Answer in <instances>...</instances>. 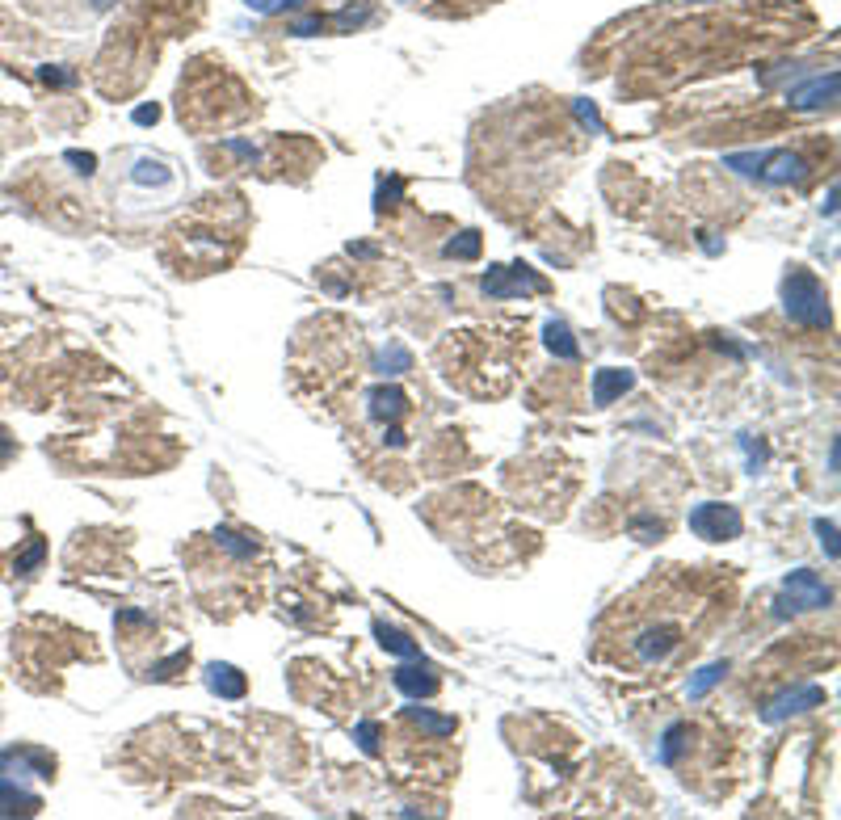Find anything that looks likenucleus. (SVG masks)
<instances>
[{
    "label": "nucleus",
    "mask_w": 841,
    "mask_h": 820,
    "mask_svg": "<svg viewBox=\"0 0 841 820\" xmlns=\"http://www.w3.org/2000/svg\"><path fill=\"white\" fill-rule=\"evenodd\" d=\"M480 291L488 299H518V295H543L547 278L535 274L530 265H488V274L480 278Z\"/></svg>",
    "instance_id": "obj_4"
},
{
    "label": "nucleus",
    "mask_w": 841,
    "mask_h": 820,
    "mask_svg": "<svg viewBox=\"0 0 841 820\" xmlns=\"http://www.w3.org/2000/svg\"><path fill=\"white\" fill-rule=\"evenodd\" d=\"M156 118H160V106H139V110H135V122H139V127H148V122H156Z\"/></svg>",
    "instance_id": "obj_38"
},
{
    "label": "nucleus",
    "mask_w": 841,
    "mask_h": 820,
    "mask_svg": "<svg viewBox=\"0 0 841 820\" xmlns=\"http://www.w3.org/2000/svg\"><path fill=\"white\" fill-rule=\"evenodd\" d=\"M450 261H476L480 257V232H459L455 240H446L442 249Z\"/></svg>",
    "instance_id": "obj_23"
},
{
    "label": "nucleus",
    "mask_w": 841,
    "mask_h": 820,
    "mask_svg": "<svg viewBox=\"0 0 841 820\" xmlns=\"http://www.w3.org/2000/svg\"><path fill=\"white\" fill-rule=\"evenodd\" d=\"M543 333H547V350L556 354V358H564V362H577V358H581V345L572 341V328H568L564 320H551Z\"/></svg>",
    "instance_id": "obj_16"
},
{
    "label": "nucleus",
    "mask_w": 841,
    "mask_h": 820,
    "mask_svg": "<svg viewBox=\"0 0 841 820\" xmlns=\"http://www.w3.org/2000/svg\"><path fill=\"white\" fill-rule=\"evenodd\" d=\"M404 194V181L400 177H392V181H379V211L383 207H392V202Z\"/></svg>",
    "instance_id": "obj_31"
},
{
    "label": "nucleus",
    "mask_w": 841,
    "mask_h": 820,
    "mask_svg": "<svg viewBox=\"0 0 841 820\" xmlns=\"http://www.w3.org/2000/svg\"><path fill=\"white\" fill-rule=\"evenodd\" d=\"M392 682L400 694H408V699H434L438 694V669L425 661V656H413V661H404L396 673H392Z\"/></svg>",
    "instance_id": "obj_7"
},
{
    "label": "nucleus",
    "mask_w": 841,
    "mask_h": 820,
    "mask_svg": "<svg viewBox=\"0 0 841 820\" xmlns=\"http://www.w3.org/2000/svg\"><path fill=\"white\" fill-rule=\"evenodd\" d=\"M686 736H690V728H686V724H673V728L661 736V749H656V757H661L665 766H673V762H678V753L690 745Z\"/></svg>",
    "instance_id": "obj_22"
},
{
    "label": "nucleus",
    "mask_w": 841,
    "mask_h": 820,
    "mask_svg": "<svg viewBox=\"0 0 841 820\" xmlns=\"http://www.w3.org/2000/svg\"><path fill=\"white\" fill-rule=\"evenodd\" d=\"M207 690L219 694V699H244V690H249V682H244V673L236 665H207Z\"/></svg>",
    "instance_id": "obj_14"
},
{
    "label": "nucleus",
    "mask_w": 841,
    "mask_h": 820,
    "mask_svg": "<svg viewBox=\"0 0 841 820\" xmlns=\"http://www.w3.org/2000/svg\"><path fill=\"white\" fill-rule=\"evenodd\" d=\"M253 13H261V17H274V13H286V9H299L303 0H244Z\"/></svg>",
    "instance_id": "obj_27"
},
{
    "label": "nucleus",
    "mask_w": 841,
    "mask_h": 820,
    "mask_svg": "<svg viewBox=\"0 0 841 820\" xmlns=\"http://www.w3.org/2000/svg\"><path fill=\"white\" fill-rule=\"evenodd\" d=\"M68 164H76V173L89 177V173L97 169V156H89V152H85V156H80V152H68Z\"/></svg>",
    "instance_id": "obj_34"
},
{
    "label": "nucleus",
    "mask_w": 841,
    "mask_h": 820,
    "mask_svg": "<svg viewBox=\"0 0 841 820\" xmlns=\"http://www.w3.org/2000/svg\"><path fill=\"white\" fill-rule=\"evenodd\" d=\"M404 408H408V396L400 387H371V392H366V413L375 421H396V417H404Z\"/></svg>",
    "instance_id": "obj_13"
},
{
    "label": "nucleus",
    "mask_w": 841,
    "mask_h": 820,
    "mask_svg": "<svg viewBox=\"0 0 841 820\" xmlns=\"http://www.w3.org/2000/svg\"><path fill=\"white\" fill-rule=\"evenodd\" d=\"M631 535L640 539V543H656V539L665 535V526H661V522H652V518H635V522H631Z\"/></svg>",
    "instance_id": "obj_28"
},
{
    "label": "nucleus",
    "mask_w": 841,
    "mask_h": 820,
    "mask_svg": "<svg viewBox=\"0 0 841 820\" xmlns=\"http://www.w3.org/2000/svg\"><path fill=\"white\" fill-rule=\"evenodd\" d=\"M371 17H375V9H354V5H350V9H341V13L333 17V30H337V34H354V30H362L366 22H371Z\"/></svg>",
    "instance_id": "obj_24"
},
{
    "label": "nucleus",
    "mask_w": 841,
    "mask_h": 820,
    "mask_svg": "<svg viewBox=\"0 0 841 820\" xmlns=\"http://www.w3.org/2000/svg\"><path fill=\"white\" fill-rule=\"evenodd\" d=\"M186 656H190V652H177V656H169V661L152 665V669H148V678H156V682H160V678H169L173 669H181V665H186Z\"/></svg>",
    "instance_id": "obj_33"
},
{
    "label": "nucleus",
    "mask_w": 841,
    "mask_h": 820,
    "mask_svg": "<svg viewBox=\"0 0 841 820\" xmlns=\"http://www.w3.org/2000/svg\"><path fill=\"white\" fill-rule=\"evenodd\" d=\"M678 640H682V631L661 623V627H648L640 640H631V648H635V656H640L644 665H656V661H665V656L678 648Z\"/></svg>",
    "instance_id": "obj_10"
},
{
    "label": "nucleus",
    "mask_w": 841,
    "mask_h": 820,
    "mask_svg": "<svg viewBox=\"0 0 841 820\" xmlns=\"http://www.w3.org/2000/svg\"><path fill=\"white\" fill-rule=\"evenodd\" d=\"M724 673H728V661H715V665H707V669H699V673H694V678H690V686H686V694H690V699H694V703H699V699H703V694H707L711 686H720V682H724Z\"/></svg>",
    "instance_id": "obj_20"
},
{
    "label": "nucleus",
    "mask_w": 841,
    "mask_h": 820,
    "mask_svg": "<svg viewBox=\"0 0 841 820\" xmlns=\"http://www.w3.org/2000/svg\"><path fill=\"white\" fill-rule=\"evenodd\" d=\"M577 114H581V122H585V127H593V131H602V118H598V110H593L589 101H577Z\"/></svg>",
    "instance_id": "obj_35"
},
{
    "label": "nucleus",
    "mask_w": 841,
    "mask_h": 820,
    "mask_svg": "<svg viewBox=\"0 0 841 820\" xmlns=\"http://www.w3.org/2000/svg\"><path fill=\"white\" fill-rule=\"evenodd\" d=\"M408 720H413L421 732H429V736H455V720L450 715H434V711H425V707H408Z\"/></svg>",
    "instance_id": "obj_19"
},
{
    "label": "nucleus",
    "mask_w": 841,
    "mask_h": 820,
    "mask_svg": "<svg viewBox=\"0 0 841 820\" xmlns=\"http://www.w3.org/2000/svg\"><path fill=\"white\" fill-rule=\"evenodd\" d=\"M0 778H55V757L47 749H30V745H17L0 753Z\"/></svg>",
    "instance_id": "obj_6"
},
{
    "label": "nucleus",
    "mask_w": 841,
    "mask_h": 820,
    "mask_svg": "<svg viewBox=\"0 0 841 820\" xmlns=\"http://www.w3.org/2000/svg\"><path fill=\"white\" fill-rule=\"evenodd\" d=\"M829 476H837V442L829 446Z\"/></svg>",
    "instance_id": "obj_39"
},
{
    "label": "nucleus",
    "mask_w": 841,
    "mask_h": 820,
    "mask_svg": "<svg viewBox=\"0 0 841 820\" xmlns=\"http://www.w3.org/2000/svg\"><path fill=\"white\" fill-rule=\"evenodd\" d=\"M354 741H358L362 753L375 757V753H379V724H375V720H362V724L354 728Z\"/></svg>",
    "instance_id": "obj_26"
},
{
    "label": "nucleus",
    "mask_w": 841,
    "mask_h": 820,
    "mask_svg": "<svg viewBox=\"0 0 841 820\" xmlns=\"http://www.w3.org/2000/svg\"><path fill=\"white\" fill-rule=\"evenodd\" d=\"M833 97H837V72L812 76V80H804V85L787 89V101H791L795 110H820V106H829Z\"/></svg>",
    "instance_id": "obj_9"
},
{
    "label": "nucleus",
    "mask_w": 841,
    "mask_h": 820,
    "mask_svg": "<svg viewBox=\"0 0 841 820\" xmlns=\"http://www.w3.org/2000/svg\"><path fill=\"white\" fill-rule=\"evenodd\" d=\"M324 26H328L324 17H320V13H312V17H299V22H291V30H286V34H295V38H312V34H320Z\"/></svg>",
    "instance_id": "obj_29"
},
{
    "label": "nucleus",
    "mask_w": 841,
    "mask_h": 820,
    "mask_svg": "<svg viewBox=\"0 0 841 820\" xmlns=\"http://www.w3.org/2000/svg\"><path fill=\"white\" fill-rule=\"evenodd\" d=\"M13 450H17V442L9 438V429L0 425V463H9V459H13Z\"/></svg>",
    "instance_id": "obj_37"
},
{
    "label": "nucleus",
    "mask_w": 841,
    "mask_h": 820,
    "mask_svg": "<svg viewBox=\"0 0 841 820\" xmlns=\"http://www.w3.org/2000/svg\"><path fill=\"white\" fill-rule=\"evenodd\" d=\"M375 635H379V644L392 652V656H400V661H413V656H421V644L413 640V635H404V631H396V627H387V623H375Z\"/></svg>",
    "instance_id": "obj_17"
},
{
    "label": "nucleus",
    "mask_w": 841,
    "mask_h": 820,
    "mask_svg": "<svg viewBox=\"0 0 841 820\" xmlns=\"http://www.w3.org/2000/svg\"><path fill=\"white\" fill-rule=\"evenodd\" d=\"M816 535H820V547L829 551V560H837V522L816 518Z\"/></svg>",
    "instance_id": "obj_30"
},
{
    "label": "nucleus",
    "mask_w": 841,
    "mask_h": 820,
    "mask_svg": "<svg viewBox=\"0 0 841 820\" xmlns=\"http://www.w3.org/2000/svg\"><path fill=\"white\" fill-rule=\"evenodd\" d=\"M215 543H219L223 551H232L236 560H253V556H257V543H253V539H244V535H236V530H228V526H219V530H215Z\"/></svg>",
    "instance_id": "obj_21"
},
{
    "label": "nucleus",
    "mask_w": 841,
    "mask_h": 820,
    "mask_svg": "<svg viewBox=\"0 0 841 820\" xmlns=\"http://www.w3.org/2000/svg\"><path fill=\"white\" fill-rule=\"evenodd\" d=\"M43 556H47V543H43V539H30V547H26V551H22V556H17V560H13V568L22 572V577H30V572H34L38 564H43Z\"/></svg>",
    "instance_id": "obj_25"
},
{
    "label": "nucleus",
    "mask_w": 841,
    "mask_h": 820,
    "mask_svg": "<svg viewBox=\"0 0 841 820\" xmlns=\"http://www.w3.org/2000/svg\"><path fill=\"white\" fill-rule=\"evenodd\" d=\"M375 371H379V375H404V371H413V354H408V345L392 341L387 350H379Z\"/></svg>",
    "instance_id": "obj_18"
},
{
    "label": "nucleus",
    "mask_w": 841,
    "mask_h": 820,
    "mask_svg": "<svg viewBox=\"0 0 841 820\" xmlns=\"http://www.w3.org/2000/svg\"><path fill=\"white\" fill-rule=\"evenodd\" d=\"M43 812V795L26 791L17 778H0V816H38Z\"/></svg>",
    "instance_id": "obj_11"
},
{
    "label": "nucleus",
    "mask_w": 841,
    "mask_h": 820,
    "mask_svg": "<svg viewBox=\"0 0 841 820\" xmlns=\"http://www.w3.org/2000/svg\"><path fill=\"white\" fill-rule=\"evenodd\" d=\"M783 312L799 328H829L833 324L829 291L820 286V278L812 270H799V265L783 278Z\"/></svg>",
    "instance_id": "obj_1"
},
{
    "label": "nucleus",
    "mask_w": 841,
    "mask_h": 820,
    "mask_svg": "<svg viewBox=\"0 0 841 820\" xmlns=\"http://www.w3.org/2000/svg\"><path fill=\"white\" fill-rule=\"evenodd\" d=\"M635 387V375L631 371H619V366H602L598 375H593V404L598 408H606V404H614L623 392H631Z\"/></svg>",
    "instance_id": "obj_12"
},
{
    "label": "nucleus",
    "mask_w": 841,
    "mask_h": 820,
    "mask_svg": "<svg viewBox=\"0 0 841 820\" xmlns=\"http://www.w3.org/2000/svg\"><path fill=\"white\" fill-rule=\"evenodd\" d=\"M829 602H833V589L820 581L812 568H795L791 577L783 581V598L774 602L778 606L774 614H778V619H787V614H795V610H825Z\"/></svg>",
    "instance_id": "obj_3"
},
{
    "label": "nucleus",
    "mask_w": 841,
    "mask_h": 820,
    "mask_svg": "<svg viewBox=\"0 0 841 820\" xmlns=\"http://www.w3.org/2000/svg\"><path fill=\"white\" fill-rule=\"evenodd\" d=\"M0 375H5V371H0Z\"/></svg>",
    "instance_id": "obj_41"
},
{
    "label": "nucleus",
    "mask_w": 841,
    "mask_h": 820,
    "mask_svg": "<svg viewBox=\"0 0 841 820\" xmlns=\"http://www.w3.org/2000/svg\"><path fill=\"white\" fill-rule=\"evenodd\" d=\"M43 80H47V85H59V89H64V85H72L76 76L64 72V68H43Z\"/></svg>",
    "instance_id": "obj_36"
},
{
    "label": "nucleus",
    "mask_w": 841,
    "mask_h": 820,
    "mask_svg": "<svg viewBox=\"0 0 841 820\" xmlns=\"http://www.w3.org/2000/svg\"><path fill=\"white\" fill-rule=\"evenodd\" d=\"M724 169H736L745 177H762L766 186H795V181L808 177V160L787 152V148H778V152H732V156H724Z\"/></svg>",
    "instance_id": "obj_2"
},
{
    "label": "nucleus",
    "mask_w": 841,
    "mask_h": 820,
    "mask_svg": "<svg viewBox=\"0 0 841 820\" xmlns=\"http://www.w3.org/2000/svg\"><path fill=\"white\" fill-rule=\"evenodd\" d=\"M690 530L707 543H728V539H741L745 530V518L736 505H724V501H707L699 509H690Z\"/></svg>",
    "instance_id": "obj_5"
},
{
    "label": "nucleus",
    "mask_w": 841,
    "mask_h": 820,
    "mask_svg": "<svg viewBox=\"0 0 841 820\" xmlns=\"http://www.w3.org/2000/svg\"><path fill=\"white\" fill-rule=\"evenodd\" d=\"M820 703H825V690H820V686H795V690H787V694H778V699L762 711V720H766V724H778V720H787V715L812 711V707H820Z\"/></svg>",
    "instance_id": "obj_8"
},
{
    "label": "nucleus",
    "mask_w": 841,
    "mask_h": 820,
    "mask_svg": "<svg viewBox=\"0 0 841 820\" xmlns=\"http://www.w3.org/2000/svg\"><path fill=\"white\" fill-rule=\"evenodd\" d=\"M741 446H745V455H749V467H753V471L766 463V442H753V434H741Z\"/></svg>",
    "instance_id": "obj_32"
},
{
    "label": "nucleus",
    "mask_w": 841,
    "mask_h": 820,
    "mask_svg": "<svg viewBox=\"0 0 841 820\" xmlns=\"http://www.w3.org/2000/svg\"><path fill=\"white\" fill-rule=\"evenodd\" d=\"M89 5H93V9H110V5H114V0H89Z\"/></svg>",
    "instance_id": "obj_40"
},
{
    "label": "nucleus",
    "mask_w": 841,
    "mask_h": 820,
    "mask_svg": "<svg viewBox=\"0 0 841 820\" xmlns=\"http://www.w3.org/2000/svg\"><path fill=\"white\" fill-rule=\"evenodd\" d=\"M131 181L143 190H169L173 186V169L156 156H135V169H131Z\"/></svg>",
    "instance_id": "obj_15"
}]
</instances>
